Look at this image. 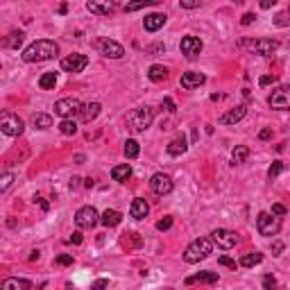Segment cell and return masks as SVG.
I'll return each mask as SVG.
<instances>
[{"label": "cell", "instance_id": "obj_49", "mask_svg": "<svg viewBox=\"0 0 290 290\" xmlns=\"http://www.w3.org/2000/svg\"><path fill=\"white\" fill-rule=\"evenodd\" d=\"M261 141H268V138H272V129H263V132L259 134Z\"/></svg>", "mask_w": 290, "mask_h": 290}, {"label": "cell", "instance_id": "obj_27", "mask_svg": "<svg viewBox=\"0 0 290 290\" xmlns=\"http://www.w3.org/2000/svg\"><path fill=\"white\" fill-rule=\"evenodd\" d=\"M166 77H168V68H166V66H161V64L150 66V70H148V80L150 82H163Z\"/></svg>", "mask_w": 290, "mask_h": 290}, {"label": "cell", "instance_id": "obj_42", "mask_svg": "<svg viewBox=\"0 0 290 290\" xmlns=\"http://www.w3.org/2000/svg\"><path fill=\"white\" fill-rule=\"evenodd\" d=\"M274 82H277V75H263L259 80V84L261 86H270V84H274Z\"/></svg>", "mask_w": 290, "mask_h": 290}, {"label": "cell", "instance_id": "obj_8", "mask_svg": "<svg viewBox=\"0 0 290 290\" xmlns=\"http://www.w3.org/2000/svg\"><path fill=\"white\" fill-rule=\"evenodd\" d=\"M268 104L277 111H288L290 109V86H277L268 95Z\"/></svg>", "mask_w": 290, "mask_h": 290}, {"label": "cell", "instance_id": "obj_28", "mask_svg": "<svg viewBox=\"0 0 290 290\" xmlns=\"http://www.w3.org/2000/svg\"><path fill=\"white\" fill-rule=\"evenodd\" d=\"M23 39H25V34L23 32H12V34H7L3 39V48H12V50H18L23 43Z\"/></svg>", "mask_w": 290, "mask_h": 290}, {"label": "cell", "instance_id": "obj_50", "mask_svg": "<svg viewBox=\"0 0 290 290\" xmlns=\"http://www.w3.org/2000/svg\"><path fill=\"white\" fill-rule=\"evenodd\" d=\"M107 286H109V281H107V279H98V281L93 283V288H107Z\"/></svg>", "mask_w": 290, "mask_h": 290}, {"label": "cell", "instance_id": "obj_52", "mask_svg": "<svg viewBox=\"0 0 290 290\" xmlns=\"http://www.w3.org/2000/svg\"><path fill=\"white\" fill-rule=\"evenodd\" d=\"M163 50H166L163 46H152V48H150V52H152V55H157V52H163Z\"/></svg>", "mask_w": 290, "mask_h": 290}, {"label": "cell", "instance_id": "obj_25", "mask_svg": "<svg viewBox=\"0 0 290 290\" xmlns=\"http://www.w3.org/2000/svg\"><path fill=\"white\" fill-rule=\"evenodd\" d=\"M120 220H123V213L116 209H107L102 215H100V222H102L104 227H118Z\"/></svg>", "mask_w": 290, "mask_h": 290}, {"label": "cell", "instance_id": "obj_17", "mask_svg": "<svg viewBox=\"0 0 290 290\" xmlns=\"http://www.w3.org/2000/svg\"><path fill=\"white\" fill-rule=\"evenodd\" d=\"M166 21H168L166 14H148L145 21H143V27L148 32H157V30H161V27L166 25Z\"/></svg>", "mask_w": 290, "mask_h": 290}, {"label": "cell", "instance_id": "obj_38", "mask_svg": "<svg viewBox=\"0 0 290 290\" xmlns=\"http://www.w3.org/2000/svg\"><path fill=\"white\" fill-rule=\"evenodd\" d=\"M57 265H72V254H59L55 259Z\"/></svg>", "mask_w": 290, "mask_h": 290}, {"label": "cell", "instance_id": "obj_20", "mask_svg": "<svg viewBox=\"0 0 290 290\" xmlns=\"http://www.w3.org/2000/svg\"><path fill=\"white\" fill-rule=\"evenodd\" d=\"M245 114H247V109L240 104V107H236V109L227 111V114H222V116H220V125H236L238 120L245 118Z\"/></svg>", "mask_w": 290, "mask_h": 290}, {"label": "cell", "instance_id": "obj_21", "mask_svg": "<svg viewBox=\"0 0 290 290\" xmlns=\"http://www.w3.org/2000/svg\"><path fill=\"white\" fill-rule=\"evenodd\" d=\"M100 109H102V104H100V102L84 104L82 111H80V120H82V123H91V120H95L100 116Z\"/></svg>", "mask_w": 290, "mask_h": 290}, {"label": "cell", "instance_id": "obj_48", "mask_svg": "<svg viewBox=\"0 0 290 290\" xmlns=\"http://www.w3.org/2000/svg\"><path fill=\"white\" fill-rule=\"evenodd\" d=\"M261 9H270V7H274L277 5V0H261Z\"/></svg>", "mask_w": 290, "mask_h": 290}, {"label": "cell", "instance_id": "obj_7", "mask_svg": "<svg viewBox=\"0 0 290 290\" xmlns=\"http://www.w3.org/2000/svg\"><path fill=\"white\" fill-rule=\"evenodd\" d=\"M84 104L77 98H61L55 102V114L61 116V118H72V116H80V111Z\"/></svg>", "mask_w": 290, "mask_h": 290}, {"label": "cell", "instance_id": "obj_2", "mask_svg": "<svg viewBox=\"0 0 290 290\" xmlns=\"http://www.w3.org/2000/svg\"><path fill=\"white\" fill-rule=\"evenodd\" d=\"M154 114H157V111H154V107H150V104L129 111V114H127V127L132 129V132H136V134L145 132V129L152 125Z\"/></svg>", "mask_w": 290, "mask_h": 290}, {"label": "cell", "instance_id": "obj_45", "mask_svg": "<svg viewBox=\"0 0 290 290\" xmlns=\"http://www.w3.org/2000/svg\"><path fill=\"white\" fill-rule=\"evenodd\" d=\"M272 213L279 215V218H283V215H286V206H283V204H272Z\"/></svg>", "mask_w": 290, "mask_h": 290}, {"label": "cell", "instance_id": "obj_39", "mask_svg": "<svg viewBox=\"0 0 290 290\" xmlns=\"http://www.w3.org/2000/svg\"><path fill=\"white\" fill-rule=\"evenodd\" d=\"M274 25H279V27H286V25H290V14H279V16H277V21H274Z\"/></svg>", "mask_w": 290, "mask_h": 290}, {"label": "cell", "instance_id": "obj_24", "mask_svg": "<svg viewBox=\"0 0 290 290\" xmlns=\"http://www.w3.org/2000/svg\"><path fill=\"white\" fill-rule=\"evenodd\" d=\"M129 177H132V168H129V163H120V166L111 168V179H114V182L125 184Z\"/></svg>", "mask_w": 290, "mask_h": 290}, {"label": "cell", "instance_id": "obj_26", "mask_svg": "<svg viewBox=\"0 0 290 290\" xmlns=\"http://www.w3.org/2000/svg\"><path fill=\"white\" fill-rule=\"evenodd\" d=\"M249 157V148L247 145H236L234 152H231V163L234 166H240V163H245Z\"/></svg>", "mask_w": 290, "mask_h": 290}, {"label": "cell", "instance_id": "obj_22", "mask_svg": "<svg viewBox=\"0 0 290 290\" xmlns=\"http://www.w3.org/2000/svg\"><path fill=\"white\" fill-rule=\"evenodd\" d=\"M188 150V141H186V136H177V138H172L170 143H168V148H166V152L170 154V157H182L184 152Z\"/></svg>", "mask_w": 290, "mask_h": 290}, {"label": "cell", "instance_id": "obj_1", "mask_svg": "<svg viewBox=\"0 0 290 290\" xmlns=\"http://www.w3.org/2000/svg\"><path fill=\"white\" fill-rule=\"evenodd\" d=\"M57 52H59V46H57L55 41H50V39H39L34 41L32 46H27L25 50H23V61H27V64H37V61H48L52 59V57H57Z\"/></svg>", "mask_w": 290, "mask_h": 290}, {"label": "cell", "instance_id": "obj_36", "mask_svg": "<svg viewBox=\"0 0 290 290\" xmlns=\"http://www.w3.org/2000/svg\"><path fill=\"white\" fill-rule=\"evenodd\" d=\"M12 182H14V175L12 172H5L3 179H0V191H7V188L12 186Z\"/></svg>", "mask_w": 290, "mask_h": 290}, {"label": "cell", "instance_id": "obj_34", "mask_svg": "<svg viewBox=\"0 0 290 290\" xmlns=\"http://www.w3.org/2000/svg\"><path fill=\"white\" fill-rule=\"evenodd\" d=\"M138 154H141V145H138V141L129 138V141L125 143V157H127V159H136Z\"/></svg>", "mask_w": 290, "mask_h": 290}, {"label": "cell", "instance_id": "obj_30", "mask_svg": "<svg viewBox=\"0 0 290 290\" xmlns=\"http://www.w3.org/2000/svg\"><path fill=\"white\" fill-rule=\"evenodd\" d=\"M32 127H34V129H48V127H52V118L48 114H34V116H32Z\"/></svg>", "mask_w": 290, "mask_h": 290}, {"label": "cell", "instance_id": "obj_11", "mask_svg": "<svg viewBox=\"0 0 290 290\" xmlns=\"http://www.w3.org/2000/svg\"><path fill=\"white\" fill-rule=\"evenodd\" d=\"M150 188H152L154 195L163 197V195H170L172 188H175V184L168 175H163V172H157V175H152V179H150Z\"/></svg>", "mask_w": 290, "mask_h": 290}, {"label": "cell", "instance_id": "obj_33", "mask_svg": "<svg viewBox=\"0 0 290 290\" xmlns=\"http://www.w3.org/2000/svg\"><path fill=\"white\" fill-rule=\"evenodd\" d=\"M261 261H263V254L261 252H249L240 259V265H243V268H254V265H259Z\"/></svg>", "mask_w": 290, "mask_h": 290}, {"label": "cell", "instance_id": "obj_47", "mask_svg": "<svg viewBox=\"0 0 290 290\" xmlns=\"http://www.w3.org/2000/svg\"><path fill=\"white\" fill-rule=\"evenodd\" d=\"M281 252H283V243L277 240V243L272 245V256H281Z\"/></svg>", "mask_w": 290, "mask_h": 290}, {"label": "cell", "instance_id": "obj_56", "mask_svg": "<svg viewBox=\"0 0 290 290\" xmlns=\"http://www.w3.org/2000/svg\"><path fill=\"white\" fill-rule=\"evenodd\" d=\"M231 3H245V0H231Z\"/></svg>", "mask_w": 290, "mask_h": 290}, {"label": "cell", "instance_id": "obj_23", "mask_svg": "<svg viewBox=\"0 0 290 290\" xmlns=\"http://www.w3.org/2000/svg\"><path fill=\"white\" fill-rule=\"evenodd\" d=\"M32 283L27 279H18V277H9L0 283V290H30Z\"/></svg>", "mask_w": 290, "mask_h": 290}, {"label": "cell", "instance_id": "obj_12", "mask_svg": "<svg viewBox=\"0 0 290 290\" xmlns=\"http://www.w3.org/2000/svg\"><path fill=\"white\" fill-rule=\"evenodd\" d=\"M211 240L218 245V247L222 249H231L238 245V234L231 229H215L213 234H211Z\"/></svg>", "mask_w": 290, "mask_h": 290}, {"label": "cell", "instance_id": "obj_53", "mask_svg": "<svg viewBox=\"0 0 290 290\" xmlns=\"http://www.w3.org/2000/svg\"><path fill=\"white\" fill-rule=\"evenodd\" d=\"M39 256H41V254H39V249H34V252L30 254V261H39Z\"/></svg>", "mask_w": 290, "mask_h": 290}, {"label": "cell", "instance_id": "obj_18", "mask_svg": "<svg viewBox=\"0 0 290 290\" xmlns=\"http://www.w3.org/2000/svg\"><path fill=\"white\" fill-rule=\"evenodd\" d=\"M186 286H193V283H209V286H213V283H218V272H197V274H193V277H188L186 281Z\"/></svg>", "mask_w": 290, "mask_h": 290}, {"label": "cell", "instance_id": "obj_3", "mask_svg": "<svg viewBox=\"0 0 290 290\" xmlns=\"http://www.w3.org/2000/svg\"><path fill=\"white\" fill-rule=\"evenodd\" d=\"M211 252H213V240L211 238H197L184 249L182 256H184L186 263H200V261H204Z\"/></svg>", "mask_w": 290, "mask_h": 290}, {"label": "cell", "instance_id": "obj_54", "mask_svg": "<svg viewBox=\"0 0 290 290\" xmlns=\"http://www.w3.org/2000/svg\"><path fill=\"white\" fill-rule=\"evenodd\" d=\"M84 186L86 188H93V179H91V177H89V179H84Z\"/></svg>", "mask_w": 290, "mask_h": 290}, {"label": "cell", "instance_id": "obj_55", "mask_svg": "<svg viewBox=\"0 0 290 290\" xmlns=\"http://www.w3.org/2000/svg\"><path fill=\"white\" fill-rule=\"evenodd\" d=\"M77 182H80V177H72V179H70V188H75Z\"/></svg>", "mask_w": 290, "mask_h": 290}, {"label": "cell", "instance_id": "obj_29", "mask_svg": "<svg viewBox=\"0 0 290 290\" xmlns=\"http://www.w3.org/2000/svg\"><path fill=\"white\" fill-rule=\"evenodd\" d=\"M39 86H41L43 91L55 89V86H57V72L55 70H52V72H43V75L39 77Z\"/></svg>", "mask_w": 290, "mask_h": 290}, {"label": "cell", "instance_id": "obj_6", "mask_svg": "<svg viewBox=\"0 0 290 290\" xmlns=\"http://www.w3.org/2000/svg\"><path fill=\"white\" fill-rule=\"evenodd\" d=\"M256 229H259L261 236H277L281 231V218L274 213H259Z\"/></svg>", "mask_w": 290, "mask_h": 290}, {"label": "cell", "instance_id": "obj_32", "mask_svg": "<svg viewBox=\"0 0 290 290\" xmlns=\"http://www.w3.org/2000/svg\"><path fill=\"white\" fill-rule=\"evenodd\" d=\"M59 132L64 134V136H75L77 134V123L72 118H64L59 123Z\"/></svg>", "mask_w": 290, "mask_h": 290}, {"label": "cell", "instance_id": "obj_5", "mask_svg": "<svg viewBox=\"0 0 290 290\" xmlns=\"http://www.w3.org/2000/svg\"><path fill=\"white\" fill-rule=\"evenodd\" d=\"M23 129H25V123H23L16 114L5 111V114L0 116V132H3L5 136H21Z\"/></svg>", "mask_w": 290, "mask_h": 290}, {"label": "cell", "instance_id": "obj_9", "mask_svg": "<svg viewBox=\"0 0 290 290\" xmlns=\"http://www.w3.org/2000/svg\"><path fill=\"white\" fill-rule=\"evenodd\" d=\"M98 222H100V213L93 206H82L75 213V225L80 227V229H93Z\"/></svg>", "mask_w": 290, "mask_h": 290}, {"label": "cell", "instance_id": "obj_51", "mask_svg": "<svg viewBox=\"0 0 290 290\" xmlns=\"http://www.w3.org/2000/svg\"><path fill=\"white\" fill-rule=\"evenodd\" d=\"M72 243H75V245H80L82 243V234H80V231H72Z\"/></svg>", "mask_w": 290, "mask_h": 290}, {"label": "cell", "instance_id": "obj_19", "mask_svg": "<svg viewBox=\"0 0 290 290\" xmlns=\"http://www.w3.org/2000/svg\"><path fill=\"white\" fill-rule=\"evenodd\" d=\"M150 213V204L141 197H136V200L132 202V206H129V215L134 218V220H143V218H148Z\"/></svg>", "mask_w": 290, "mask_h": 290}, {"label": "cell", "instance_id": "obj_13", "mask_svg": "<svg viewBox=\"0 0 290 290\" xmlns=\"http://www.w3.org/2000/svg\"><path fill=\"white\" fill-rule=\"evenodd\" d=\"M89 66V57L86 55H80V52H75V55H68L61 59V70L66 72H82Z\"/></svg>", "mask_w": 290, "mask_h": 290}, {"label": "cell", "instance_id": "obj_31", "mask_svg": "<svg viewBox=\"0 0 290 290\" xmlns=\"http://www.w3.org/2000/svg\"><path fill=\"white\" fill-rule=\"evenodd\" d=\"M161 0H132V3L125 5V12H138L143 7H152V5H159Z\"/></svg>", "mask_w": 290, "mask_h": 290}, {"label": "cell", "instance_id": "obj_14", "mask_svg": "<svg viewBox=\"0 0 290 290\" xmlns=\"http://www.w3.org/2000/svg\"><path fill=\"white\" fill-rule=\"evenodd\" d=\"M179 50H182L184 57H188V59H195V57L204 50V43H202L197 37H184L182 43H179Z\"/></svg>", "mask_w": 290, "mask_h": 290}, {"label": "cell", "instance_id": "obj_15", "mask_svg": "<svg viewBox=\"0 0 290 290\" xmlns=\"http://www.w3.org/2000/svg\"><path fill=\"white\" fill-rule=\"evenodd\" d=\"M86 9L95 16H109V14L116 12V0H89Z\"/></svg>", "mask_w": 290, "mask_h": 290}, {"label": "cell", "instance_id": "obj_46", "mask_svg": "<svg viewBox=\"0 0 290 290\" xmlns=\"http://www.w3.org/2000/svg\"><path fill=\"white\" fill-rule=\"evenodd\" d=\"M277 286V279L272 277V274H268V277L263 279V288H274Z\"/></svg>", "mask_w": 290, "mask_h": 290}, {"label": "cell", "instance_id": "obj_41", "mask_svg": "<svg viewBox=\"0 0 290 290\" xmlns=\"http://www.w3.org/2000/svg\"><path fill=\"white\" fill-rule=\"evenodd\" d=\"M161 107H166V111H170V114H175V111H177L175 102H172V98H163L161 100Z\"/></svg>", "mask_w": 290, "mask_h": 290}, {"label": "cell", "instance_id": "obj_43", "mask_svg": "<svg viewBox=\"0 0 290 290\" xmlns=\"http://www.w3.org/2000/svg\"><path fill=\"white\" fill-rule=\"evenodd\" d=\"M179 5L184 9H195V7H200V0H179Z\"/></svg>", "mask_w": 290, "mask_h": 290}, {"label": "cell", "instance_id": "obj_40", "mask_svg": "<svg viewBox=\"0 0 290 290\" xmlns=\"http://www.w3.org/2000/svg\"><path fill=\"white\" fill-rule=\"evenodd\" d=\"M218 263H220V265H225V268L236 270V261H234V259H229V256H220V259H218Z\"/></svg>", "mask_w": 290, "mask_h": 290}, {"label": "cell", "instance_id": "obj_16", "mask_svg": "<svg viewBox=\"0 0 290 290\" xmlns=\"http://www.w3.org/2000/svg\"><path fill=\"white\" fill-rule=\"evenodd\" d=\"M204 82H206V75H204V72H197V70H188V72H184V75L179 77L182 89H186V91L197 89V86H202Z\"/></svg>", "mask_w": 290, "mask_h": 290}, {"label": "cell", "instance_id": "obj_37", "mask_svg": "<svg viewBox=\"0 0 290 290\" xmlns=\"http://www.w3.org/2000/svg\"><path fill=\"white\" fill-rule=\"evenodd\" d=\"M170 227H172V218H170V215H166L163 220L157 222V229H159V231H168Z\"/></svg>", "mask_w": 290, "mask_h": 290}, {"label": "cell", "instance_id": "obj_35", "mask_svg": "<svg viewBox=\"0 0 290 290\" xmlns=\"http://www.w3.org/2000/svg\"><path fill=\"white\" fill-rule=\"evenodd\" d=\"M281 170H283V161H274L272 166L268 168V179H274L277 175H281Z\"/></svg>", "mask_w": 290, "mask_h": 290}, {"label": "cell", "instance_id": "obj_4", "mask_svg": "<svg viewBox=\"0 0 290 290\" xmlns=\"http://www.w3.org/2000/svg\"><path fill=\"white\" fill-rule=\"evenodd\" d=\"M238 46L261 57H270L279 50V41H274V39H240Z\"/></svg>", "mask_w": 290, "mask_h": 290}, {"label": "cell", "instance_id": "obj_10", "mask_svg": "<svg viewBox=\"0 0 290 290\" xmlns=\"http://www.w3.org/2000/svg\"><path fill=\"white\" fill-rule=\"evenodd\" d=\"M95 50H98L100 55L109 57V59H120V57H125V48L120 46V43L111 41V39H98V41H95Z\"/></svg>", "mask_w": 290, "mask_h": 290}, {"label": "cell", "instance_id": "obj_44", "mask_svg": "<svg viewBox=\"0 0 290 290\" xmlns=\"http://www.w3.org/2000/svg\"><path fill=\"white\" fill-rule=\"evenodd\" d=\"M254 21H256V16L252 12H247V14H243V18H240V25H252Z\"/></svg>", "mask_w": 290, "mask_h": 290}]
</instances>
